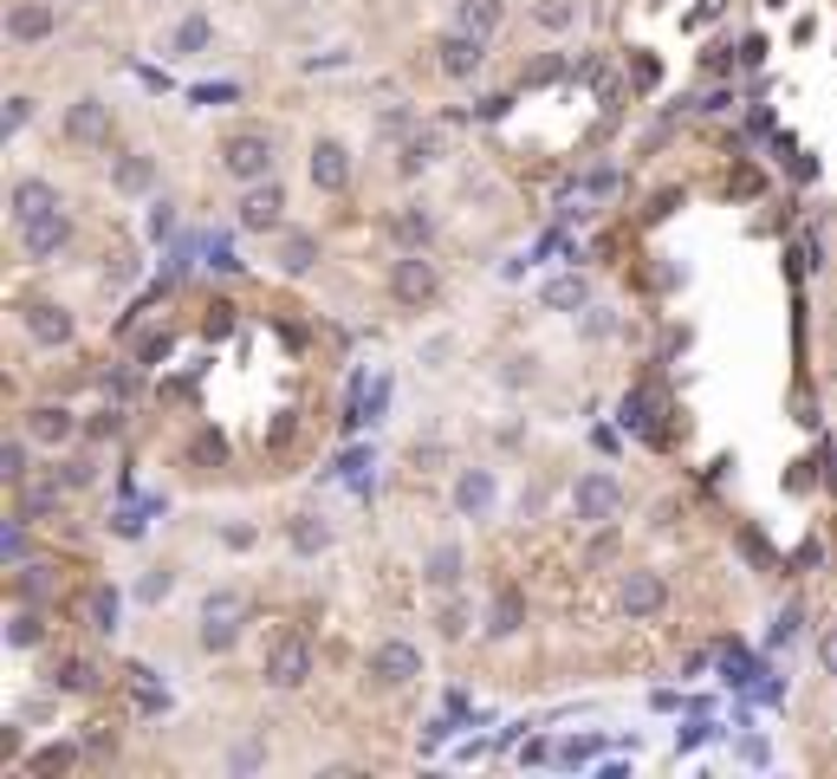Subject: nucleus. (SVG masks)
<instances>
[{"label": "nucleus", "instance_id": "nucleus-47", "mask_svg": "<svg viewBox=\"0 0 837 779\" xmlns=\"http://www.w3.org/2000/svg\"><path fill=\"white\" fill-rule=\"evenodd\" d=\"M71 7H91V0H71Z\"/></svg>", "mask_w": 837, "mask_h": 779}, {"label": "nucleus", "instance_id": "nucleus-10", "mask_svg": "<svg viewBox=\"0 0 837 779\" xmlns=\"http://www.w3.org/2000/svg\"><path fill=\"white\" fill-rule=\"evenodd\" d=\"M662 604H669V585H662L656 571H624V578H617V611H624V617H656Z\"/></svg>", "mask_w": 837, "mask_h": 779}, {"label": "nucleus", "instance_id": "nucleus-18", "mask_svg": "<svg viewBox=\"0 0 837 779\" xmlns=\"http://www.w3.org/2000/svg\"><path fill=\"white\" fill-rule=\"evenodd\" d=\"M319 267V234H305V227H292L286 241H279V274H292V280H305Z\"/></svg>", "mask_w": 837, "mask_h": 779}, {"label": "nucleus", "instance_id": "nucleus-14", "mask_svg": "<svg viewBox=\"0 0 837 779\" xmlns=\"http://www.w3.org/2000/svg\"><path fill=\"white\" fill-rule=\"evenodd\" d=\"M481 66H488V40H475V33L455 26V33L442 40V71H448V78H475Z\"/></svg>", "mask_w": 837, "mask_h": 779}, {"label": "nucleus", "instance_id": "nucleus-3", "mask_svg": "<svg viewBox=\"0 0 837 779\" xmlns=\"http://www.w3.org/2000/svg\"><path fill=\"white\" fill-rule=\"evenodd\" d=\"M260 676H267V689H305V682H312V643L299 637V631H279V637L267 643Z\"/></svg>", "mask_w": 837, "mask_h": 779}, {"label": "nucleus", "instance_id": "nucleus-13", "mask_svg": "<svg viewBox=\"0 0 837 779\" xmlns=\"http://www.w3.org/2000/svg\"><path fill=\"white\" fill-rule=\"evenodd\" d=\"M312 182H319L325 196H345L350 156H345V143H338V137H319V143H312Z\"/></svg>", "mask_w": 837, "mask_h": 779}, {"label": "nucleus", "instance_id": "nucleus-35", "mask_svg": "<svg viewBox=\"0 0 837 779\" xmlns=\"http://www.w3.org/2000/svg\"><path fill=\"white\" fill-rule=\"evenodd\" d=\"M0 475H7L13 488L26 481V442H20V435H7V442H0Z\"/></svg>", "mask_w": 837, "mask_h": 779}, {"label": "nucleus", "instance_id": "nucleus-33", "mask_svg": "<svg viewBox=\"0 0 837 779\" xmlns=\"http://www.w3.org/2000/svg\"><path fill=\"white\" fill-rule=\"evenodd\" d=\"M468 624H475V617H468V604H461V598H448V604H442V617H435V631H442L448 643L468 637Z\"/></svg>", "mask_w": 837, "mask_h": 779}, {"label": "nucleus", "instance_id": "nucleus-16", "mask_svg": "<svg viewBox=\"0 0 837 779\" xmlns=\"http://www.w3.org/2000/svg\"><path fill=\"white\" fill-rule=\"evenodd\" d=\"M111 182H118V196H149V189H156V156L124 149V156L111 163Z\"/></svg>", "mask_w": 837, "mask_h": 779}, {"label": "nucleus", "instance_id": "nucleus-22", "mask_svg": "<svg viewBox=\"0 0 837 779\" xmlns=\"http://www.w3.org/2000/svg\"><path fill=\"white\" fill-rule=\"evenodd\" d=\"M209 40H214V26L202 13H189V20L169 26V59H196V53H209Z\"/></svg>", "mask_w": 837, "mask_h": 779}, {"label": "nucleus", "instance_id": "nucleus-36", "mask_svg": "<svg viewBox=\"0 0 837 779\" xmlns=\"http://www.w3.org/2000/svg\"><path fill=\"white\" fill-rule=\"evenodd\" d=\"M397 234H403L410 247H422V241L435 234V221H428V214H422V209H403V214H397Z\"/></svg>", "mask_w": 837, "mask_h": 779}, {"label": "nucleus", "instance_id": "nucleus-25", "mask_svg": "<svg viewBox=\"0 0 837 779\" xmlns=\"http://www.w3.org/2000/svg\"><path fill=\"white\" fill-rule=\"evenodd\" d=\"M461 566H468L461 546H435V553L422 559V578H428L435 591H455V585H461Z\"/></svg>", "mask_w": 837, "mask_h": 779}, {"label": "nucleus", "instance_id": "nucleus-21", "mask_svg": "<svg viewBox=\"0 0 837 779\" xmlns=\"http://www.w3.org/2000/svg\"><path fill=\"white\" fill-rule=\"evenodd\" d=\"M26 429H33V442H46V448H66L71 442V410H59V403H40L33 416H26Z\"/></svg>", "mask_w": 837, "mask_h": 779}, {"label": "nucleus", "instance_id": "nucleus-44", "mask_svg": "<svg viewBox=\"0 0 837 779\" xmlns=\"http://www.w3.org/2000/svg\"><path fill=\"white\" fill-rule=\"evenodd\" d=\"M221 455H227V448H221V435H202V442H196V461H221Z\"/></svg>", "mask_w": 837, "mask_h": 779}, {"label": "nucleus", "instance_id": "nucleus-12", "mask_svg": "<svg viewBox=\"0 0 837 779\" xmlns=\"http://www.w3.org/2000/svg\"><path fill=\"white\" fill-rule=\"evenodd\" d=\"M46 33H53V7L46 0H13L7 7V40L13 46H40Z\"/></svg>", "mask_w": 837, "mask_h": 779}, {"label": "nucleus", "instance_id": "nucleus-38", "mask_svg": "<svg viewBox=\"0 0 837 779\" xmlns=\"http://www.w3.org/2000/svg\"><path fill=\"white\" fill-rule=\"evenodd\" d=\"M143 526H149V520H143L137 507H118V520H111V533H118V539H137Z\"/></svg>", "mask_w": 837, "mask_h": 779}, {"label": "nucleus", "instance_id": "nucleus-8", "mask_svg": "<svg viewBox=\"0 0 837 779\" xmlns=\"http://www.w3.org/2000/svg\"><path fill=\"white\" fill-rule=\"evenodd\" d=\"M234 221H241L247 234H274L279 221H286V189H279V182H247Z\"/></svg>", "mask_w": 837, "mask_h": 779}, {"label": "nucleus", "instance_id": "nucleus-11", "mask_svg": "<svg viewBox=\"0 0 837 779\" xmlns=\"http://www.w3.org/2000/svg\"><path fill=\"white\" fill-rule=\"evenodd\" d=\"M66 137L85 143V149H104L111 143V104L104 98H78L66 111Z\"/></svg>", "mask_w": 837, "mask_h": 779}, {"label": "nucleus", "instance_id": "nucleus-19", "mask_svg": "<svg viewBox=\"0 0 837 779\" xmlns=\"http://www.w3.org/2000/svg\"><path fill=\"white\" fill-rule=\"evenodd\" d=\"M455 507L468 513V520H481L493 507V475L488 468H461V481H455Z\"/></svg>", "mask_w": 837, "mask_h": 779}, {"label": "nucleus", "instance_id": "nucleus-15", "mask_svg": "<svg viewBox=\"0 0 837 779\" xmlns=\"http://www.w3.org/2000/svg\"><path fill=\"white\" fill-rule=\"evenodd\" d=\"M7 209H13V221H20V227H26V221H40V214H53V209H59V189H53L46 176H26V182H13Z\"/></svg>", "mask_w": 837, "mask_h": 779}, {"label": "nucleus", "instance_id": "nucleus-9", "mask_svg": "<svg viewBox=\"0 0 837 779\" xmlns=\"http://www.w3.org/2000/svg\"><path fill=\"white\" fill-rule=\"evenodd\" d=\"M20 247H26V260H53V254H66L71 247V214L53 209V214H40V221H26V227H20Z\"/></svg>", "mask_w": 837, "mask_h": 779}, {"label": "nucleus", "instance_id": "nucleus-37", "mask_svg": "<svg viewBox=\"0 0 837 779\" xmlns=\"http://www.w3.org/2000/svg\"><path fill=\"white\" fill-rule=\"evenodd\" d=\"M20 559H26V513L7 520V566H20Z\"/></svg>", "mask_w": 837, "mask_h": 779}, {"label": "nucleus", "instance_id": "nucleus-23", "mask_svg": "<svg viewBox=\"0 0 837 779\" xmlns=\"http://www.w3.org/2000/svg\"><path fill=\"white\" fill-rule=\"evenodd\" d=\"M66 494H71L66 481H20V513L26 520H46V513H59Z\"/></svg>", "mask_w": 837, "mask_h": 779}, {"label": "nucleus", "instance_id": "nucleus-5", "mask_svg": "<svg viewBox=\"0 0 837 779\" xmlns=\"http://www.w3.org/2000/svg\"><path fill=\"white\" fill-rule=\"evenodd\" d=\"M416 676H422V649L410 637H383L370 649V682L377 689H410Z\"/></svg>", "mask_w": 837, "mask_h": 779}, {"label": "nucleus", "instance_id": "nucleus-27", "mask_svg": "<svg viewBox=\"0 0 837 779\" xmlns=\"http://www.w3.org/2000/svg\"><path fill=\"white\" fill-rule=\"evenodd\" d=\"M118 617H124V591H118V585H91V631L111 637Z\"/></svg>", "mask_w": 837, "mask_h": 779}, {"label": "nucleus", "instance_id": "nucleus-1", "mask_svg": "<svg viewBox=\"0 0 837 779\" xmlns=\"http://www.w3.org/2000/svg\"><path fill=\"white\" fill-rule=\"evenodd\" d=\"M241 624H247V591L221 585V591H209V598H202V649L227 656V649L241 643Z\"/></svg>", "mask_w": 837, "mask_h": 779}, {"label": "nucleus", "instance_id": "nucleus-2", "mask_svg": "<svg viewBox=\"0 0 837 779\" xmlns=\"http://www.w3.org/2000/svg\"><path fill=\"white\" fill-rule=\"evenodd\" d=\"M221 169L247 189V182H267L274 176V137L267 131H227L221 137Z\"/></svg>", "mask_w": 837, "mask_h": 779}, {"label": "nucleus", "instance_id": "nucleus-6", "mask_svg": "<svg viewBox=\"0 0 837 779\" xmlns=\"http://www.w3.org/2000/svg\"><path fill=\"white\" fill-rule=\"evenodd\" d=\"M390 292H397V305H428V299L442 292L435 260H428V254H397V260H390Z\"/></svg>", "mask_w": 837, "mask_h": 779}, {"label": "nucleus", "instance_id": "nucleus-26", "mask_svg": "<svg viewBox=\"0 0 837 779\" xmlns=\"http://www.w3.org/2000/svg\"><path fill=\"white\" fill-rule=\"evenodd\" d=\"M286 539H292V553H325L332 546V526H325V513H299L286 526Z\"/></svg>", "mask_w": 837, "mask_h": 779}, {"label": "nucleus", "instance_id": "nucleus-7", "mask_svg": "<svg viewBox=\"0 0 837 779\" xmlns=\"http://www.w3.org/2000/svg\"><path fill=\"white\" fill-rule=\"evenodd\" d=\"M571 507H578V520L584 526H611L617 520V507H624V488H617V475H584L578 488H571Z\"/></svg>", "mask_w": 837, "mask_h": 779}, {"label": "nucleus", "instance_id": "nucleus-4", "mask_svg": "<svg viewBox=\"0 0 837 779\" xmlns=\"http://www.w3.org/2000/svg\"><path fill=\"white\" fill-rule=\"evenodd\" d=\"M20 325H26V338H33L40 352H66L71 338H78V319H71L59 299H33V305H20Z\"/></svg>", "mask_w": 837, "mask_h": 779}, {"label": "nucleus", "instance_id": "nucleus-45", "mask_svg": "<svg viewBox=\"0 0 837 779\" xmlns=\"http://www.w3.org/2000/svg\"><path fill=\"white\" fill-rule=\"evenodd\" d=\"M163 352H169V338H163V332H156V338H143V364H156V357H163Z\"/></svg>", "mask_w": 837, "mask_h": 779}, {"label": "nucleus", "instance_id": "nucleus-41", "mask_svg": "<svg viewBox=\"0 0 837 779\" xmlns=\"http://www.w3.org/2000/svg\"><path fill=\"white\" fill-rule=\"evenodd\" d=\"M584 189H591V196H617V169H591Z\"/></svg>", "mask_w": 837, "mask_h": 779}, {"label": "nucleus", "instance_id": "nucleus-40", "mask_svg": "<svg viewBox=\"0 0 837 779\" xmlns=\"http://www.w3.org/2000/svg\"><path fill=\"white\" fill-rule=\"evenodd\" d=\"M91 475H98L91 461H66V468H59V481H66V488H91Z\"/></svg>", "mask_w": 837, "mask_h": 779}, {"label": "nucleus", "instance_id": "nucleus-43", "mask_svg": "<svg viewBox=\"0 0 837 779\" xmlns=\"http://www.w3.org/2000/svg\"><path fill=\"white\" fill-rule=\"evenodd\" d=\"M227 767H234V774H254V767H260V747H234Z\"/></svg>", "mask_w": 837, "mask_h": 779}, {"label": "nucleus", "instance_id": "nucleus-28", "mask_svg": "<svg viewBox=\"0 0 837 779\" xmlns=\"http://www.w3.org/2000/svg\"><path fill=\"white\" fill-rule=\"evenodd\" d=\"M435 156H442V137H435V131H422V137H410L403 149H397V176H422Z\"/></svg>", "mask_w": 837, "mask_h": 779}, {"label": "nucleus", "instance_id": "nucleus-48", "mask_svg": "<svg viewBox=\"0 0 837 779\" xmlns=\"http://www.w3.org/2000/svg\"><path fill=\"white\" fill-rule=\"evenodd\" d=\"M767 7H785V0H767Z\"/></svg>", "mask_w": 837, "mask_h": 779}, {"label": "nucleus", "instance_id": "nucleus-30", "mask_svg": "<svg viewBox=\"0 0 837 779\" xmlns=\"http://www.w3.org/2000/svg\"><path fill=\"white\" fill-rule=\"evenodd\" d=\"M85 689H98V669H91L85 656L59 663V695H85Z\"/></svg>", "mask_w": 837, "mask_h": 779}, {"label": "nucleus", "instance_id": "nucleus-24", "mask_svg": "<svg viewBox=\"0 0 837 779\" xmlns=\"http://www.w3.org/2000/svg\"><path fill=\"white\" fill-rule=\"evenodd\" d=\"M520 617H526V604H520V591L506 585V591H493V611H488V637H520Z\"/></svg>", "mask_w": 837, "mask_h": 779}, {"label": "nucleus", "instance_id": "nucleus-20", "mask_svg": "<svg viewBox=\"0 0 837 779\" xmlns=\"http://www.w3.org/2000/svg\"><path fill=\"white\" fill-rule=\"evenodd\" d=\"M500 20H506V7H500V0H461V7H455V26H461V33H475V40H493V33H500Z\"/></svg>", "mask_w": 837, "mask_h": 779}, {"label": "nucleus", "instance_id": "nucleus-31", "mask_svg": "<svg viewBox=\"0 0 837 779\" xmlns=\"http://www.w3.org/2000/svg\"><path fill=\"white\" fill-rule=\"evenodd\" d=\"M71 767H78V747H66V741H59V747H40V754H33V774H40V779L71 774Z\"/></svg>", "mask_w": 837, "mask_h": 779}, {"label": "nucleus", "instance_id": "nucleus-34", "mask_svg": "<svg viewBox=\"0 0 837 779\" xmlns=\"http://www.w3.org/2000/svg\"><path fill=\"white\" fill-rule=\"evenodd\" d=\"M533 26H539V33H565V26H571V0H539V7H533Z\"/></svg>", "mask_w": 837, "mask_h": 779}, {"label": "nucleus", "instance_id": "nucleus-42", "mask_svg": "<svg viewBox=\"0 0 837 779\" xmlns=\"http://www.w3.org/2000/svg\"><path fill=\"white\" fill-rule=\"evenodd\" d=\"M818 663H825V676H837V624L818 637Z\"/></svg>", "mask_w": 837, "mask_h": 779}, {"label": "nucleus", "instance_id": "nucleus-39", "mask_svg": "<svg viewBox=\"0 0 837 779\" xmlns=\"http://www.w3.org/2000/svg\"><path fill=\"white\" fill-rule=\"evenodd\" d=\"M169 585H176V578H169V571H149V578H143V604H156V598H169Z\"/></svg>", "mask_w": 837, "mask_h": 779}, {"label": "nucleus", "instance_id": "nucleus-29", "mask_svg": "<svg viewBox=\"0 0 837 779\" xmlns=\"http://www.w3.org/2000/svg\"><path fill=\"white\" fill-rule=\"evenodd\" d=\"M46 643V624H40V611H7V649H40Z\"/></svg>", "mask_w": 837, "mask_h": 779}, {"label": "nucleus", "instance_id": "nucleus-32", "mask_svg": "<svg viewBox=\"0 0 837 779\" xmlns=\"http://www.w3.org/2000/svg\"><path fill=\"white\" fill-rule=\"evenodd\" d=\"M26 118H33V98H26V91H7V104H0V131H7V137H20V131H26Z\"/></svg>", "mask_w": 837, "mask_h": 779}, {"label": "nucleus", "instance_id": "nucleus-46", "mask_svg": "<svg viewBox=\"0 0 837 779\" xmlns=\"http://www.w3.org/2000/svg\"><path fill=\"white\" fill-rule=\"evenodd\" d=\"M714 13H727V0H701L695 7V20H714Z\"/></svg>", "mask_w": 837, "mask_h": 779}, {"label": "nucleus", "instance_id": "nucleus-17", "mask_svg": "<svg viewBox=\"0 0 837 779\" xmlns=\"http://www.w3.org/2000/svg\"><path fill=\"white\" fill-rule=\"evenodd\" d=\"M539 299H546V312H584L591 305V280L584 274H553L539 286Z\"/></svg>", "mask_w": 837, "mask_h": 779}]
</instances>
